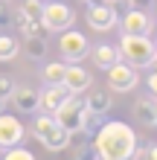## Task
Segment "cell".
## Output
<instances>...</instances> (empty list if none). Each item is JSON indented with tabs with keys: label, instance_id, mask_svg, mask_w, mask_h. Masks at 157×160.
I'll return each mask as SVG.
<instances>
[{
	"label": "cell",
	"instance_id": "f1b7e54d",
	"mask_svg": "<svg viewBox=\"0 0 157 160\" xmlns=\"http://www.w3.org/2000/svg\"><path fill=\"white\" fill-rule=\"evenodd\" d=\"M87 6H99V3H105V0H85Z\"/></svg>",
	"mask_w": 157,
	"mask_h": 160
},
{
	"label": "cell",
	"instance_id": "cb8c5ba5",
	"mask_svg": "<svg viewBox=\"0 0 157 160\" xmlns=\"http://www.w3.org/2000/svg\"><path fill=\"white\" fill-rule=\"evenodd\" d=\"M12 90H15V82L6 79V76H0V99H9V96H12Z\"/></svg>",
	"mask_w": 157,
	"mask_h": 160
},
{
	"label": "cell",
	"instance_id": "5bb4252c",
	"mask_svg": "<svg viewBox=\"0 0 157 160\" xmlns=\"http://www.w3.org/2000/svg\"><path fill=\"white\" fill-rule=\"evenodd\" d=\"M134 119L145 128L157 125V99L154 96H140L134 102Z\"/></svg>",
	"mask_w": 157,
	"mask_h": 160
},
{
	"label": "cell",
	"instance_id": "4dcf8cb0",
	"mask_svg": "<svg viewBox=\"0 0 157 160\" xmlns=\"http://www.w3.org/2000/svg\"><path fill=\"white\" fill-rule=\"evenodd\" d=\"M154 58H157V41H154Z\"/></svg>",
	"mask_w": 157,
	"mask_h": 160
},
{
	"label": "cell",
	"instance_id": "e0dca14e",
	"mask_svg": "<svg viewBox=\"0 0 157 160\" xmlns=\"http://www.w3.org/2000/svg\"><path fill=\"white\" fill-rule=\"evenodd\" d=\"M23 50L32 61H41V58H47L50 47H47V38H41V35H23Z\"/></svg>",
	"mask_w": 157,
	"mask_h": 160
},
{
	"label": "cell",
	"instance_id": "d4e9b609",
	"mask_svg": "<svg viewBox=\"0 0 157 160\" xmlns=\"http://www.w3.org/2000/svg\"><path fill=\"white\" fill-rule=\"evenodd\" d=\"M12 21V9H9V0H0V26H9Z\"/></svg>",
	"mask_w": 157,
	"mask_h": 160
},
{
	"label": "cell",
	"instance_id": "8992f818",
	"mask_svg": "<svg viewBox=\"0 0 157 160\" xmlns=\"http://www.w3.org/2000/svg\"><path fill=\"white\" fill-rule=\"evenodd\" d=\"M81 111H85V96H81V93H70L52 117L58 119L61 128H67L73 134V131H81Z\"/></svg>",
	"mask_w": 157,
	"mask_h": 160
},
{
	"label": "cell",
	"instance_id": "9c48e42d",
	"mask_svg": "<svg viewBox=\"0 0 157 160\" xmlns=\"http://www.w3.org/2000/svg\"><path fill=\"white\" fill-rule=\"evenodd\" d=\"M26 134V128H23V122L12 117V114H0V152H6L9 146H15V143H21Z\"/></svg>",
	"mask_w": 157,
	"mask_h": 160
},
{
	"label": "cell",
	"instance_id": "4316f807",
	"mask_svg": "<svg viewBox=\"0 0 157 160\" xmlns=\"http://www.w3.org/2000/svg\"><path fill=\"white\" fill-rule=\"evenodd\" d=\"M149 90H151V96L157 99V70H154L151 76H149Z\"/></svg>",
	"mask_w": 157,
	"mask_h": 160
},
{
	"label": "cell",
	"instance_id": "4fadbf2b",
	"mask_svg": "<svg viewBox=\"0 0 157 160\" xmlns=\"http://www.w3.org/2000/svg\"><path fill=\"white\" fill-rule=\"evenodd\" d=\"M38 96H41V111H47V114H55V111H58V105L70 96V90L58 82V84H47L44 90H38Z\"/></svg>",
	"mask_w": 157,
	"mask_h": 160
},
{
	"label": "cell",
	"instance_id": "30bf717a",
	"mask_svg": "<svg viewBox=\"0 0 157 160\" xmlns=\"http://www.w3.org/2000/svg\"><path fill=\"white\" fill-rule=\"evenodd\" d=\"M154 23L149 18V9H128L122 18V35H151Z\"/></svg>",
	"mask_w": 157,
	"mask_h": 160
},
{
	"label": "cell",
	"instance_id": "484cf974",
	"mask_svg": "<svg viewBox=\"0 0 157 160\" xmlns=\"http://www.w3.org/2000/svg\"><path fill=\"white\" fill-rule=\"evenodd\" d=\"M125 3H128V9H149L151 0H125Z\"/></svg>",
	"mask_w": 157,
	"mask_h": 160
},
{
	"label": "cell",
	"instance_id": "52a82bcc",
	"mask_svg": "<svg viewBox=\"0 0 157 160\" xmlns=\"http://www.w3.org/2000/svg\"><path fill=\"white\" fill-rule=\"evenodd\" d=\"M119 23V12L114 3H99V6H87V26L93 32H110Z\"/></svg>",
	"mask_w": 157,
	"mask_h": 160
},
{
	"label": "cell",
	"instance_id": "2e32d148",
	"mask_svg": "<svg viewBox=\"0 0 157 160\" xmlns=\"http://www.w3.org/2000/svg\"><path fill=\"white\" fill-rule=\"evenodd\" d=\"M85 108L87 111H96V114H108L110 105H114V96H110V90H85Z\"/></svg>",
	"mask_w": 157,
	"mask_h": 160
},
{
	"label": "cell",
	"instance_id": "277c9868",
	"mask_svg": "<svg viewBox=\"0 0 157 160\" xmlns=\"http://www.w3.org/2000/svg\"><path fill=\"white\" fill-rule=\"evenodd\" d=\"M58 52H61V58L67 61V64H73V61L87 58L90 44H87V38H85V35H81L79 29L67 26V29H61V38H58Z\"/></svg>",
	"mask_w": 157,
	"mask_h": 160
},
{
	"label": "cell",
	"instance_id": "6da1fadb",
	"mask_svg": "<svg viewBox=\"0 0 157 160\" xmlns=\"http://www.w3.org/2000/svg\"><path fill=\"white\" fill-rule=\"evenodd\" d=\"M93 146L102 160H128L137 146V134L128 122H119V119H110V122H102L99 131L93 137Z\"/></svg>",
	"mask_w": 157,
	"mask_h": 160
},
{
	"label": "cell",
	"instance_id": "603a6c76",
	"mask_svg": "<svg viewBox=\"0 0 157 160\" xmlns=\"http://www.w3.org/2000/svg\"><path fill=\"white\" fill-rule=\"evenodd\" d=\"M9 23H12L21 35H26V29H29V18L23 15V9H15V12H12V21H9Z\"/></svg>",
	"mask_w": 157,
	"mask_h": 160
},
{
	"label": "cell",
	"instance_id": "1f68e13d",
	"mask_svg": "<svg viewBox=\"0 0 157 160\" xmlns=\"http://www.w3.org/2000/svg\"><path fill=\"white\" fill-rule=\"evenodd\" d=\"M108 3H122V0H108Z\"/></svg>",
	"mask_w": 157,
	"mask_h": 160
},
{
	"label": "cell",
	"instance_id": "44dd1931",
	"mask_svg": "<svg viewBox=\"0 0 157 160\" xmlns=\"http://www.w3.org/2000/svg\"><path fill=\"white\" fill-rule=\"evenodd\" d=\"M21 9H23V15L29 21H41L44 18V0H23Z\"/></svg>",
	"mask_w": 157,
	"mask_h": 160
},
{
	"label": "cell",
	"instance_id": "f546056e",
	"mask_svg": "<svg viewBox=\"0 0 157 160\" xmlns=\"http://www.w3.org/2000/svg\"><path fill=\"white\" fill-rule=\"evenodd\" d=\"M3 111H6V99H0V114H3Z\"/></svg>",
	"mask_w": 157,
	"mask_h": 160
},
{
	"label": "cell",
	"instance_id": "ba28073f",
	"mask_svg": "<svg viewBox=\"0 0 157 160\" xmlns=\"http://www.w3.org/2000/svg\"><path fill=\"white\" fill-rule=\"evenodd\" d=\"M44 23H47L50 32H61L67 29V26H73V21H76V15H73V9L67 3H44Z\"/></svg>",
	"mask_w": 157,
	"mask_h": 160
},
{
	"label": "cell",
	"instance_id": "9a60e30c",
	"mask_svg": "<svg viewBox=\"0 0 157 160\" xmlns=\"http://www.w3.org/2000/svg\"><path fill=\"white\" fill-rule=\"evenodd\" d=\"M87 55L93 58V64H96L99 70H108L110 64L119 61V47H114V44H99V47H93Z\"/></svg>",
	"mask_w": 157,
	"mask_h": 160
},
{
	"label": "cell",
	"instance_id": "7402d4cb",
	"mask_svg": "<svg viewBox=\"0 0 157 160\" xmlns=\"http://www.w3.org/2000/svg\"><path fill=\"white\" fill-rule=\"evenodd\" d=\"M3 154H6V160H35L29 148H21V143H15V146H9V148H6Z\"/></svg>",
	"mask_w": 157,
	"mask_h": 160
},
{
	"label": "cell",
	"instance_id": "83f0119b",
	"mask_svg": "<svg viewBox=\"0 0 157 160\" xmlns=\"http://www.w3.org/2000/svg\"><path fill=\"white\" fill-rule=\"evenodd\" d=\"M145 157H151V160H157V146H149V148H145Z\"/></svg>",
	"mask_w": 157,
	"mask_h": 160
},
{
	"label": "cell",
	"instance_id": "8fae6325",
	"mask_svg": "<svg viewBox=\"0 0 157 160\" xmlns=\"http://www.w3.org/2000/svg\"><path fill=\"white\" fill-rule=\"evenodd\" d=\"M61 84H64L70 93H85L90 84H93V76H90V70L79 67V61H73V64H67V70H64Z\"/></svg>",
	"mask_w": 157,
	"mask_h": 160
},
{
	"label": "cell",
	"instance_id": "3957f363",
	"mask_svg": "<svg viewBox=\"0 0 157 160\" xmlns=\"http://www.w3.org/2000/svg\"><path fill=\"white\" fill-rule=\"evenodd\" d=\"M119 58L128 61L131 67H149L154 61V41L149 35H122L119 41Z\"/></svg>",
	"mask_w": 157,
	"mask_h": 160
},
{
	"label": "cell",
	"instance_id": "ac0fdd59",
	"mask_svg": "<svg viewBox=\"0 0 157 160\" xmlns=\"http://www.w3.org/2000/svg\"><path fill=\"white\" fill-rule=\"evenodd\" d=\"M64 70H67V61H50V64H44V70H41L44 84H58L64 79Z\"/></svg>",
	"mask_w": 157,
	"mask_h": 160
},
{
	"label": "cell",
	"instance_id": "ffe728a7",
	"mask_svg": "<svg viewBox=\"0 0 157 160\" xmlns=\"http://www.w3.org/2000/svg\"><path fill=\"white\" fill-rule=\"evenodd\" d=\"M21 52V44H17V38H12V35H0V61H12L15 55Z\"/></svg>",
	"mask_w": 157,
	"mask_h": 160
},
{
	"label": "cell",
	"instance_id": "7a4b0ae2",
	"mask_svg": "<svg viewBox=\"0 0 157 160\" xmlns=\"http://www.w3.org/2000/svg\"><path fill=\"white\" fill-rule=\"evenodd\" d=\"M32 134L38 137V143L47 148V152H64L70 146V131L58 125V119L52 114H38L32 119Z\"/></svg>",
	"mask_w": 157,
	"mask_h": 160
},
{
	"label": "cell",
	"instance_id": "7c38bea8",
	"mask_svg": "<svg viewBox=\"0 0 157 160\" xmlns=\"http://www.w3.org/2000/svg\"><path fill=\"white\" fill-rule=\"evenodd\" d=\"M12 102H15V108L21 111V114H35V111H41V96H38V90L23 88V84H15Z\"/></svg>",
	"mask_w": 157,
	"mask_h": 160
},
{
	"label": "cell",
	"instance_id": "5b68a950",
	"mask_svg": "<svg viewBox=\"0 0 157 160\" xmlns=\"http://www.w3.org/2000/svg\"><path fill=\"white\" fill-rule=\"evenodd\" d=\"M137 84H140V73H137V67H131L128 61L119 58L116 64L108 67V90H114V93H131Z\"/></svg>",
	"mask_w": 157,
	"mask_h": 160
},
{
	"label": "cell",
	"instance_id": "d6986e66",
	"mask_svg": "<svg viewBox=\"0 0 157 160\" xmlns=\"http://www.w3.org/2000/svg\"><path fill=\"white\" fill-rule=\"evenodd\" d=\"M102 117H105V114H96V111H87V108H85V111H81V131H85L87 137H93L96 131H99V125L105 122Z\"/></svg>",
	"mask_w": 157,
	"mask_h": 160
},
{
	"label": "cell",
	"instance_id": "d6a6232c",
	"mask_svg": "<svg viewBox=\"0 0 157 160\" xmlns=\"http://www.w3.org/2000/svg\"><path fill=\"white\" fill-rule=\"evenodd\" d=\"M151 64H154V70H157V58H154V61H151Z\"/></svg>",
	"mask_w": 157,
	"mask_h": 160
}]
</instances>
